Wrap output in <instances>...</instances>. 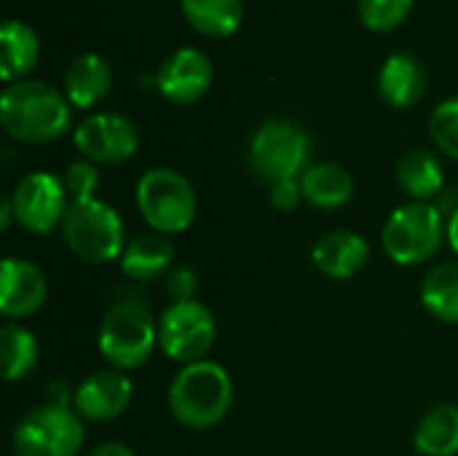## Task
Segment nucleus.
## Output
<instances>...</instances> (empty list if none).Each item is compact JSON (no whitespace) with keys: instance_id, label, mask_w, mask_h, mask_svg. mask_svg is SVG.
Returning a JSON list of instances; mask_svg holds the SVG:
<instances>
[{"instance_id":"f03ea898","label":"nucleus","mask_w":458,"mask_h":456,"mask_svg":"<svg viewBox=\"0 0 458 456\" xmlns=\"http://www.w3.org/2000/svg\"><path fill=\"white\" fill-rule=\"evenodd\" d=\"M233 403V384L223 366L217 363H191L182 366L169 384V409L174 419L191 430H209L225 419Z\"/></svg>"},{"instance_id":"dca6fc26","label":"nucleus","mask_w":458,"mask_h":456,"mask_svg":"<svg viewBox=\"0 0 458 456\" xmlns=\"http://www.w3.org/2000/svg\"><path fill=\"white\" fill-rule=\"evenodd\" d=\"M370 258L368 242L354 231H330L311 247L314 266L330 280H352Z\"/></svg>"},{"instance_id":"4468645a","label":"nucleus","mask_w":458,"mask_h":456,"mask_svg":"<svg viewBox=\"0 0 458 456\" xmlns=\"http://www.w3.org/2000/svg\"><path fill=\"white\" fill-rule=\"evenodd\" d=\"M46 274L21 258H5L0 266V312L8 320L30 317L46 304Z\"/></svg>"},{"instance_id":"bb28decb","label":"nucleus","mask_w":458,"mask_h":456,"mask_svg":"<svg viewBox=\"0 0 458 456\" xmlns=\"http://www.w3.org/2000/svg\"><path fill=\"white\" fill-rule=\"evenodd\" d=\"M429 134L435 145L458 161V97L440 102L429 118Z\"/></svg>"},{"instance_id":"a211bd4d","label":"nucleus","mask_w":458,"mask_h":456,"mask_svg":"<svg viewBox=\"0 0 458 456\" xmlns=\"http://www.w3.org/2000/svg\"><path fill=\"white\" fill-rule=\"evenodd\" d=\"M40 40L35 30L19 19H8L0 27V78L5 83L24 81L27 73L38 65Z\"/></svg>"},{"instance_id":"7c9ffc66","label":"nucleus","mask_w":458,"mask_h":456,"mask_svg":"<svg viewBox=\"0 0 458 456\" xmlns=\"http://www.w3.org/2000/svg\"><path fill=\"white\" fill-rule=\"evenodd\" d=\"M89 456H137L129 446H123V443H102V446H97L94 452Z\"/></svg>"},{"instance_id":"423d86ee","label":"nucleus","mask_w":458,"mask_h":456,"mask_svg":"<svg viewBox=\"0 0 458 456\" xmlns=\"http://www.w3.org/2000/svg\"><path fill=\"white\" fill-rule=\"evenodd\" d=\"M137 207L148 226L158 234H180L196 218V191L185 175L156 167L137 183Z\"/></svg>"},{"instance_id":"a878e982","label":"nucleus","mask_w":458,"mask_h":456,"mask_svg":"<svg viewBox=\"0 0 458 456\" xmlns=\"http://www.w3.org/2000/svg\"><path fill=\"white\" fill-rule=\"evenodd\" d=\"M413 11V0H357L360 22L373 32L397 30Z\"/></svg>"},{"instance_id":"4be33fe9","label":"nucleus","mask_w":458,"mask_h":456,"mask_svg":"<svg viewBox=\"0 0 458 456\" xmlns=\"http://www.w3.org/2000/svg\"><path fill=\"white\" fill-rule=\"evenodd\" d=\"M413 443L424 456L458 454V406L443 403L432 409L416 427Z\"/></svg>"},{"instance_id":"b1692460","label":"nucleus","mask_w":458,"mask_h":456,"mask_svg":"<svg viewBox=\"0 0 458 456\" xmlns=\"http://www.w3.org/2000/svg\"><path fill=\"white\" fill-rule=\"evenodd\" d=\"M421 304L443 323H458V263L435 266L421 282Z\"/></svg>"},{"instance_id":"473e14b6","label":"nucleus","mask_w":458,"mask_h":456,"mask_svg":"<svg viewBox=\"0 0 458 456\" xmlns=\"http://www.w3.org/2000/svg\"><path fill=\"white\" fill-rule=\"evenodd\" d=\"M448 242H451L454 253L458 255V210H454V215L448 220Z\"/></svg>"},{"instance_id":"412c9836","label":"nucleus","mask_w":458,"mask_h":456,"mask_svg":"<svg viewBox=\"0 0 458 456\" xmlns=\"http://www.w3.org/2000/svg\"><path fill=\"white\" fill-rule=\"evenodd\" d=\"M185 22L209 38H228L244 22L242 0H180Z\"/></svg>"},{"instance_id":"cd10ccee","label":"nucleus","mask_w":458,"mask_h":456,"mask_svg":"<svg viewBox=\"0 0 458 456\" xmlns=\"http://www.w3.org/2000/svg\"><path fill=\"white\" fill-rule=\"evenodd\" d=\"M64 185H67V194L72 199H91L97 185H99V172L91 161H72L67 167V175H64Z\"/></svg>"},{"instance_id":"c756f323","label":"nucleus","mask_w":458,"mask_h":456,"mask_svg":"<svg viewBox=\"0 0 458 456\" xmlns=\"http://www.w3.org/2000/svg\"><path fill=\"white\" fill-rule=\"evenodd\" d=\"M169 293L177 298V301H191L193 293H196V274L185 266L174 269L172 277H169Z\"/></svg>"},{"instance_id":"c85d7f7f","label":"nucleus","mask_w":458,"mask_h":456,"mask_svg":"<svg viewBox=\"0 0 458 456\" xmlns=\"http://www.w3.org/2000/svg\"><path fill=\"white\" fill-rule=\"evenodd\" d=\"M303 199V188H301V180H282V183H274L271 185V204L274 210L279 212H293Z\"/></svg>"},{"instance_id":"39448f33","label":"nucleus","mask_w":458,"mask_h":456,"mask_svg":"<svg viewBox=\"0 0 458 456\" xmlns=\"http://www.w3.org/2000/svg\"><path fill=\"white\" fill-rule=\"evenodd\" d=\"M443 239H448V226L440 210L429 202H408L397 207L381 234L386 255L397 266H416L429 261Z\"/></svg>"},{"instance_id":"ddd939ff","label":"nucleus","mask_w":458,"mask_h":456,"mask_svg":"<svg viewBox=\"0 0 458 456\" xmlns=\"http://www.w3.org/2000/svg\"><path fill=\"white\" fill-rule=\"evenodd\" d=\"M78 417L89 422H110L118 419L131 403V382L123 371H97L83 379L72 395Z\"/></svg>"},{"instance_id":"f8f14e48","label":"nucleus","mask_w":458,"mask_h":456,"mask_svg":"<svg viewBox=\"0 0 458 456\" xmlns=\"http://www.w3.org/2000/svg\"><path fill=\"white\" fill-rule=\"evenodd\" d=\"M215 81V67L209 56L199 48H177L169 54L156 75V86L161 97L172 105L199 102Z\"/></svg>"},{"instance_id":"2f4dec72","label":"nucleus","mask_w":458,"mask_h":456,"mask_svg":"<svg viewBox=\"0 0 458 456\" xmlns=\"http://www.w3.org/2000/svg\"><path fill=\"white\" fill-rule=\"evenodd\" d=\"M11 220H16V215H13V202H11V194H8V196H3V218H0V226L8 228Z\"/></svg>"},{"instance_id":"5701e85b","label":"nucleus","mask_w":458,"mask_h":456,"mask_svg":"<svg viewBox=\"0 0 458 456\" xmlns=\"http://www.w3.org/2000/svg\"><path fill=\"white\" fill-rule=\"evenodd\" d=\"M397 183L400 188L413 196L416 202H429L443 191L445 175L440 161L429 151H411L400 159L397 164Z\"/></svg>"},{"instance_id":"1a4fd4ad","label":"nucleus","mask_w":458,"mask_h":456,"mask_svg":"<svg viewBox=\"0 0 458 456\" xmlns=\"http://www.w3.org/2000/svg\"><path fill=\"white\" fill-rule=\"evenodd\" d=\"M215 336H217L215 314L193 298L172 304L158 323L161 352L182 366L199 363L215 344Z\"/></svg>"},{"instance_id":"0eeeda50","label":"nucleus","mask_w":458,"mask_h":456,"mask_svg":"<svg viewBox=\"0 0 458 456\" xmlns=\"http://www.w3.org/2000/svg\"><path fill=\"white\" fill-rule=\"evenodd\" d=\"M309 153V134L290 121H266L250 140V167L271 185L306 172Z\"/></svg>"},{"instance_id":"6ab92c4d","label":"nucleus","mask_w":458,"mask_h":456,"mask_svg":"<svg viewBox=\"0 0 458 456\" xmlns=\"http://www.w3.org/2000/svg\"><path fill=\"white\" fill-rule=\"evenodd\" d=\"M174 261V245L166 234H140L134 237L121 255V271L129 280L145 282L161 277Z\"/></svg>"},{"instance_id":"9d476101","label":"nucleus","mask_w":458,"mask_h":456,"mask_svg":"<svg viewBox=\"0 0 458 456\" xmlns=\"http://www.w3.org/2000/svg\"><path fill=\"white\" fill-rule=\"evenodd\" d=\"M64 194H67V185L56 175L30 172L11 191L16 223L32 234L54 231L64 220V212L70 204Z\"/></svg>"},{"instance_id":"6e6552de","label":"nucleus","mask_w":458,"mask_h":456,"mask_svg":"<svg viewBox=\"0 0 458 456\" xmlns=\"http://www.w3.org/2000/svg\"><path fill=\"white\" fill-rule=\"evenodd\" d=\"M81 417L64 406L32 409L13 430L16 456H78L83 449Z\"/></svg>"},{"instance_id":"f3484780","label":"nucleus","mask_w":458,"mask_h":456,"mask_svg":"<svg viewBox=\"0 0 458 456\" xmlns=\"http://www.w3.org/2000/svg\"><path fill=\"white\" fill-rule=\"evenodd\" d=\"M110 86H113V70L94 51L78 54L64 70V97L72 108L81 110L94 108L107 97Z\"/></svg>"},{"instance_id":"20e7f679","label":"nucleus","mask_w":458,"mask_h":456,"mask_svg":"<svg viewBox=\"0 0 458 456\" xmlns=\"http://www.w3.org/2000/svg\"><path fill=\"white\" fill-rule=\"evenodd\" d=\"M97 344L115 371H134L156 349L158 325L140 301H118L105 312Z\"/></svg>"},{"instance_id":"f257e3e1","label":"nucleus","mask_w":458,"mask_h":456,"mask_svg":"<svg viewBox=\"0 0 458 456\" xmlns=\"http://www.w3.org/2000/svg\"><path fill=\"white\" fill-rule=\"evenodd\" d=\"M0 124L19 142L46 145L70 129V102L51 83L24 78L5 86L0 97Z\"/></svg>"},{"instance_id":"393cba45","label":"nucleus","mask_w":458,"mask_h":456,"mask_svg":"<svg viewBox=\"0 0 458 456\" xmlns=\"http://www.w3.org/2000/svg\"><path fill=\"white\" fill-rule=\"evenodd\" d=\"M0 360L8 382L24 379L38 363V341L21 325H3L0 331Z\"/></svg>"},{"instance_id":"2eb2a0df","label":"nucleus","mask_w":458,"mask_h":456,"mask_svg":"<svg viewBox=\"0 0 458 456\" xmlns=\"http://www.w3.org/2000/svg\"><path fill=\"white\" fill-rule=\"evenodd\" d=\"M429 89L427 67L411 54H392L378 70V94L392 108H413Z\"/></svg>"},{"instance_id":"9b49d317","label":"nucleus","mask_w":458,"mask_h":456,"mask_svg":"<svg viewBox=\"0 0 458 456\" xmlns=\"http://www.w3.org/2000/svg\"><path fill=\"white\" fill-rule=\"evenodd\" d=\"M72 142L91 164H121L137 153L140 134L137 126L118 113H94L78 124Z\"/></svg>"},{"instance_id":"aec40b11","label":"nucleus","mask_w":458,"mask_h":456,"mask_svg":"<svg viewBox=\"0 0 458 456\" xmlns=\"http://www.w3.org/2000/svg\"><path fill=\"white\" fill-rule=\"evenodd\" d=\"M301 188H303V199L309 204H314L319 210H335L352 199L354 180L341 164L322 161V164L306 167V172L301 175Z\"/></svg>"},{"instance_id":"7ed1b4c3","label":"nucleus","mask_w":458,"mask_h":456,"mask_svg":"<svg viewBox=\"0 0 458 456\" xmlns=\"http://www.w3.org/2000/svg\"><path fill=\"white\" fill-rule=\"evenodd\" d=\"M62 234L67 247L86 263H110L123 255V223L99 199H70Z\"/></svg>"}]
</instances>
